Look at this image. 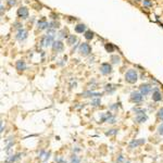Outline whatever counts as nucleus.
I'll list each match as a JSON object with an SVG mask.
<instances>
[{"instance_id":"f257e3e1","label":"nucleus","mask_w":163,"mask_h":163,"mask_svg":"<svg viewBox=\"0 0 163 163\" xmlns=\"http://www.w3.org/2000/svg\"><path fill=\"white\" fill-rule=\"evenodd\" d=\"M138 79V75H137V72L135 71V70H128L127 72H126V74H125V81L127 82V83H129V84H134V83H136Z\"/></svg>"},{"instance_id":"f03ea898","label":"nucleus","mask_w":163,"mask_h":163,"mask_svg":"<svg viewBox=\"0 0 163 163\" xmlns=\"http://www.w3.org/2000/svg\"><path fill=\"white\" fill-rule=\"evenodd\" d=\"M53 41H54L53 35H52V34H48V35H45L43 38H41L40 43L43 47H48V46H50L51 43H53Z\"/></svg>"},{"instance_id":"7ed1b4c3","label":"nucleus","mask_w":163,"mask_h":163,"mask_svg":"<svg viewBox=\"0 0 163 163\" xmlns=\"http://www.w3.org/2000/svg\"><path fill=\"white\" fill-rule=\"evenodd\" d=\"M79 53L82 56H88V54L91 53V47L89 46V43H81V46H79Z\"/></svg>"},{"instance_id":"20e7f679","label":"nucleus","mask_w":163,"mask_h":163,"mask_svg":"<svg viewBox=\"0 0 163 163\" xmlns=\"http://www.w3.org/2000/svg\"><path fill=\"white\" fill-rule=\"evenodd\" d=\"M100 72H101L103 75H108V74H110L111 72H112V66H111V64L102 63L101 65H100Z\"/></svg>"},{"instance_id":"39448f33","label":"nucleus","mask_w":163,"mask_h":163,"mask_svg":"<svg viewBox=\"0 0 163 163\" xmlns=\"http://www.w3.org/2000/svg\"><path fill=\"white\" fill-rule=\"evenodd\" d=\"M143 96L144 95L140 91H134V92H132V95H130V99H132L134 102H136V103H139V102L143 101V98H144Z\"/></svg>"},{"instance_id":"423d86ee","label":"nucleus","mask_w":163,"mask_h":163,"mask_svg":"<svg viewBox=\"0 0 163 163\" xmlns=\"http://www.w3.org/2000/svg\"><path fill=\"white\" fill-rule=\"evenodd\" d=\"M18 16L21 19H27L28 18V9L26 7H20L18 9Z\"/></svg>"},{"instance_id":"0eeeda50","label":"nucleus","mask_w":163,"mask_h":163,"mask_svg":"<svg viewBox=\"0 0 163 163\" xmlns=\"http://www.w3.org/2000/svg\"><path fill=\"white\" fill-rule=\"evenodd\" d=\"M26 38H27V32H26L24 28H20L18 34H16V39L22 41V40H25Z\"/></svg>"},{"instance_id":"6e6552de","label":"nucleus","mask_w":163,"mask_h":163,"mask_svg":"<svg viewBox=\"0 0 163 163\" xmlns=\"http://www.w3.org/2000/svg\"><path fill=\"white\" fill-rule=\"evenodd\" d=\"M63 43H62L61 40H54L53 43H52V48H53L54 51H57V52H61L62 50H63Z\"/></svg>"},{"instance_id":"1a4fd4ad","label":"nucleus","mask_w":163,"mask_h":163,"mask_svg":"<svg viewBox=\"0 0 163 163\" xmlns=\"http://www.w3.org/2000/svg\"><path fill=\"white\" fill-rule=\"evenodd\" d=\"M139 90L143 95H148L151 91V86L149 84H144L139 87Z\"/></svg>"},{"instance_id":"9d476101","label":"nucleus","mask_w":163,"mask_h":163,"mask_svg":"<svg viewBox=\"0 0 163 163\" xmlns=\"http://www.w3.org/2000/svg\"><path fill=\"white\" fill-rule=\"evenodd\" d=\"M49 26H50V23H48L45 18L38 21V28H39V29H45V28H49Z\"/></svg>"},{"instance_id":"9b49d317","label":"nucleus","mask_w":163,"mask_h":163,"mask_svg":"<svg viewBox=\"0 0 163 163\" xmlns=\"http://www.w3.org/2000/svg\"><path fill=\"white\" fill-rule=\"evenodd\" d=\"M161 99H162V96H161V92L159 91V90H154L152 94V100L155 102L158 101H161Z\"/></svg>"},{"instance_id":"f8f14e48","label":"nucleus","mask_w":163,"mask_h":163,"mask_svg":"<svg viewBox=\"0 0 163 163\" xmlns=\"http://www.w3.org/2000/svg\"><path fill=\"white\" fill-rule=\"evenodd\" d=\"M75 32L78 34H83L86 32V26L84 25V24H77L76 26H75Z\"/></svg>"},{"instance_id":"ddd939ff","label":"nucleus","mask_w":163,"mask_h":163,"mask_svg":"<svg viewBox=\"0 0 163 163\" xmlns=\"http://www.w3.org/2000/svg\"><path fill=\"white\" fill-rule=\"evenodd\" d=\"M147 119L148 117L145 113H140V114H137V116H136V122L143 123V122H145V121H147Z\"/></svg>"},{"instance_id":"4468645a","label":"nucleus","mask_w":163,"mask_h":163,"mask_svg":"<svg viewBox=\"0 0 163 163\" xmlns=\"http://www.w3.org/2000/svg\"><path fill=\"white\" fill-rule=\"evenodd\" d=\"M16 69H18L19 71H24V70L26 69V63L24 61H22V60H19V61L16 62Z\"/></svg>"},{"instance_id":"2eb2a0df","label":"nucleus","mask_w":163,"mask_h":163,"mask_svg":"<svg viewBox=\"0 0 163 163\" xmlns=\"http://www.w3.org/2000/svg\"><path fill=\"white\" fill-rule=\"evenodd\" d=\"M84 37L87 39V40H90V39L94 38V33L91 31H86L84 33Z\"/></svg>"},{"instance_id":"dca6fc26","label":"nucleus","mask_w":163,"mask_h":163,"mask_svg":"<svg viewBox=\"0 0 163 163\" xmlns=\"http://www.w3.org/2000/svg\"><path fill=\"white\" fill-rule=\"evenodd\" d=\"M111 61L114 64H119L121 62V58L117 54H113V56H111Z\"/></svg>"},{"instance_id":"f3484780","label":"nucleus","mask_w":163,"mask_h":163,"mask_svg":"<svg viewBox=\"0 0 163 163\" xmlns=\"http://www.w3.org/2000/svg\"><path fill=\"white\" fill-rule=\"evenodd\" d=\"M105 50H107V52H114V50H115V48H114V46H113L112 43H105Z\"/></svg>"},{"instance_id":"a211bd4d","label":"nucleus","mask_w":163,"mask_h":163,"mask_svg":"<svg viewBox=\"0 0 163 163\" xmlns=\"http://www.w3.org/2000/svg\"><path fill=\"white\" fill-rule=\"evenodd\" d=\"M76 40H77V38L74 35H70L69 37H67V43H69V45H74V43H76Z\"/></svg>"},{"instance_id":"6ab92c4d","label":"nucleus","mask_w":163,"mask_h":163,"mask_svg":"<svg viewBox=\"0 0 163 163\" xmlns=\"http://www.w3.org/2000/svg\"><path fill=\"white\" fill-rule=\"evenodd\" d=\"M105 90H107L108 92H113L115 90V87L113 86V85H111V84L105 85Z\"/></svg>"},{"instance_id":"aec40b11","label":"nucleus","mask_w":163,"mask_h":163,"mask_svg":"<svg viewBox=\"0 0 163 163\" xmlns=\"http://www.w3.org/2000/svg\"><path fill=\"white\" fill-rule=\"evenodd\" d=\"M158 117L160 119L161 121H163V108H161L158 112Z\"/></svg>"},{"instance_id":"412c9836","label":"nucleus","mask_w":163,"mask_h":163,"mask_svg":"<svg viewBox=\"0 0 163 163\" xmlns=\"http://www.w3.org/2000/svg\"><path fill=\"white\" fill-rule=\"evenodd\" d=\"M144 1V5L145 7H151L152 5V2H151L150 0H143Z\"/></svg>"},{"instance_id":"4be33fe9","label":"nucleus","mask_w":163,"mask_h":163,"mask_svg":"<svg viewBox=\"0 0 163 163\" xmlns=\"http://www.w3.org/2000/svg\"><path fill=\"white\" fill-rule=\"evenodd\" d=\"M91 105H100V99H95L91 101Z\"/></svg>"},{"instance_id":"5701e85b","label":"nucleus","mask_w":163,"mask_h":163,"mask_svg":"<svg viewBox=\"0 0 163 163\" xmlns=\"http://www.w3.org/2000/svg\"><path fill=\"white\" fill-rule=\"evenodd\" d=\"M158 132H159V134H160V135H163V123L158 127Z\"/></svg>"},{"instance_id":"b1692460","label":"nucleus","mask_w":163,"mask_h":163,"mask_svg":"<svg viewBox=\"0 0 163 163\" xmlns=\"http://www.w3.org/2000/svg\"><path fill=\"white\" fill-rule=\"evenodd\" d=\"M15 3H16V0H8V5H10V7L15 5Z\"/></svg>"},{"instance_id":"393cba45","label":"nucleus","mask_w":163,"mask_h":163,"mask_svg":"<svg viewBox=\"0 0 163 163\" xmlns=\"http://www.w3.org/2000/svg\"><path fill=\"white\" fill-rule=\"evenodd\" d=\"M58 25H59V24H58V23H56V22H51V23H50V26H49V27L57 28V27H58Z\"/></svg>"},{"instance_id":"a878e982","label":"nucleus","mask_w":163,"mask_h":163,"mask_svg":"<svg viewBox=\"0 0 163 163\" xmlns=\"http://www.w3.org/2000/svg\"><path fill=\"white\" fill-rule=\"evenodd\" d=\"M56 161H57L58 163H65V162H64V160H63L62 158H56Z\"/></svg>"},{"instance_id":"bb28decb","label":"nucleus","mask_w":163,"mask_h":163,"mask_svg":"<svg viewBox=\"0 0 163 163\" xmlns=\"http://www.w3.org/2000/svg\"><path fill=\"white\" fill-rule=\"evenodd\" d=\"M136 1H138V2H139V1H143V0H136Z\"/></svg>"}]
</instances>
